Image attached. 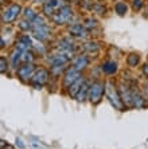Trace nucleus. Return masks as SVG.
I'll return each mask as SVG.
<instances>
[{"instance_id": "nucleus-22", "label": "nucleus", "mask_w": 148, "mask_h": 149, "mask_svg": "<svg viewBox=\"0 0 148 149\" xmlns=\"http://www.w3.org/2000/svg\"><path fill=\"white\" fill-rule=\"evenodd\" d=\"M114 12H116L119 16H124L128 12V6L125 1H116L114 3Z\"/></svg>"}, {"instance_id": "nucleus-19", "label": "nucleus", "mask_w": 148, "mask_h": 149, "mask_svg": "<svg viewBox=\"0 0 148 149\" xmlns=\"http://www.w3.org/2000/svg\"><path fill=\"white\" fill-rule=\"evenodd\" d=\"M82 49L88 55H96V54H98V51H100V45L94 40L85 42L82 46Z\"/></svg>"}, {"instance_id": "nucleus-23", "label": "nucleus", "mask_w": 148, "mask_h": 149, "mask_svg": "<svg viewBox=\"0 0 148 149\" xmlns=\"http://www.w3.org/2000/svg\"><path fill=\"white\" fill-rule=\"evenodd\" d=\"M83 27L88 30L89 32H92L94 30V28H97V26H98V23H97L96 19H92V17H86L85 20H83Z\"/></svg>"}, {"instance_id": "nucleus-30", "label": "nucleus", "mask_w": 148, "mask_h": 149, "mask_svg": "<svg viewBox=\"0 0 148 149\" xmlns=\"http://www.w3.org/2000/svg\"><path fill=\"white\" fill-rule=\"evenodd\" d=\"M16 40H19V42H22V43H24L26 46H28L30 49L32 50V47H34V45H32V40H31V38L28 36L27 34H22L19 38L16 39Z\"/></svg>"}, {"instance_id": "nucleus-34", "label": "nucleus", "mask_w": 148, "mask_h": 149, "mask_svg": "<svg viewBox=\"0 0 148 149\" xmlns=\"http://www.w3.org/2000/svg\"><path fill=\"white\" fill-rule=\"evenodd\" d=\"M141 74H143L145 78H148V62L141 66Z\"/></svg>"}, {"instance_id": "nucleus-32", "label": "nucleus", "mask_w": 148, "mask_h": 149, "mask_svg": "<svg viewBox=\"0 0 148 149\" xmlns=\"http://www.w3.org/2000/svg\"><path fill=\"white\" fill-rule=\"evenodd\" d=\"M143 0H132V8L135 11H140L143 8Z\"/></svg>"}, {"instance_id": "nucleus-36", "label": "nucleus", "mask_w": 148, "mask_h": 149, "mask_svg": "<svg viewBox=\"0 0 148 149\" xmlns=\"http://www.w3.org/2000/svg\"><path fill=\"white\" fill-rule=\"evenodd\" d=\"M0 144H1V148H7V142L4 141V140H1V142H0Z\"/></svg>"}, {"instance_id": "nucleus-9", "label": "nucleus", "mask_w": 148, "mask_h": 149, "mask_svg": "<svg viewBox=\"0 0 148 149\" xmlns=\"http://www.w3.org/2000/svg\"><path fill=\"white\" fill-rule=\"evenodd\" d=\"M117 90L120 94V98L123 101V104L127 109L133 108V101H132V90L131 86L128 85L127 82H120L117 85Z\"/></svg>"}, {"instance_id": "nucleus-20", "label": "nucleus", "mask_w": 148, "mask_h": 149, "mask_svg": "<svg viewBox=\"0 0 148 149\" xmlns=\"http://www.w3.org/2000/svg\"><path fill=\"white\" fill-rule=\"evenodd\" d=\"M50 74H51V78L57 79L59 77H62L65 74V71L67 70V65H59V66H50Z\"/></svg>"}, {"instance_id": "nucleus-40", "label": "nucleus", "mask_w": 148, "mask_h": 149, "mask_svg": "<svg viewBox=\"0 0 148 149\" xmlns=\"http://www.w3.org/2000/svg\"><path fill=\"white\" fill-rule=\"evenodd\" d=\"M24 1H26V0H24Z\"/></svg>"}, {"instance_id": "nucleus-7", "label": "nucleus", "mask_w": 148, "mask_h": 149, "mask_svg": "<svg viewBox=\"0 0 148 149\" xmlns=\"http://www.w3.org/2000/svg\"><path fill=\"white\" fill-rule=\"evenodd\" d=\"M22 6L18 3H12L10 4L6 10H3L1 12V22L4 24H10L12 22H15L18 19V16L22 14Z\"/></svg>"}, {"instance_id": "nucleus-33", "label": "nucleus", "mask_w": 148, "mask_h": 149, "mask_svg": "<svg viewBox=\"0 0 148 149\" xmlns=\"http://www.w3.org/2000/svg\"><path fill=\"white\" fill-rule=\"evenodd\" d=\"M141 93H143V95H144L145 101H147V104H148V81H145V82L143 83V86H141Z\"/></svg>"}, {"instance_id": "nucleus-4", "label": "nucleus", "mask_w": 148, "mask_h": 149, "mask_svg": "<svg viewBox=\"0 0 148 149\" xmlns=\"http://www.w3.org/2000/svg\"><path fill=\"white\" fill-rule=\"evenodd\" d=\"M50 78H51L50 70L45 69V67H39V69H36V71H35L30 85H31L34 89H36V90H41L42 87L46 86V85L50 82Z\"/></svg>"}, {"instance_id": "nucleus-35", "label": "nucleus", "mask_w": 148, "mask_h": 149, "mask_svg": "<svg viewBox=\"0 0 148 149\" xmlns=\"http://www.w3.org/2000/svg\"><path fill=\"white\" fill-rule=\"evenodd\" d=\"M15 145H16L19 149H24V148H26V144H24V142L22 141L20 139H16V140H15Z\"/></svg>"}, {"instance_id": "nucleus-17", "label": "nucleus", "mask_w": 148, "mask_h": 149, "mask_svg": "<svg viewBox=\"0 0 148 149\" xmlns=\"http://www.w3.org/2000/svg\"><path fill=\"white\" fill-rule=\"evenodd\" d=\"M85 77H81V78H78V79L76 81V82L73 83L72 86L67 89V95H69L70 98H76L77 97V94H78V91H79V89H81V86L83 85V82H85Z\"/></svg>"}, {"instance_id": "nucleus-39", "label": "nucleus", "mask_w": 148, "mask_h": 149, "mask_svg": "<svg viewBox=\"0 0 148 149\" xmlns=\"http://www.w3.org/2000/svg\"><path fill=\"white\" fill-rule=\"evenodd\" d=\"M1 149H11V148H1Z\"/></svg>"}, {"instance_id": "nucleus-10", "label": "nucleus", "mask_w": 148, "mask_h": 149, "mask_svg": "<svg viewBox=\"0 0 148 149\" xmlns=\"http://www.w3.org/2000/svg\"><path fill=\"white\" fill-rule=\"evenodd\" d=\"M81 77H82V73H81V71L76 70L73 66L67 67V70H66L65 74L62 75V83H61L62 89L63 90H67L73 83L76 82L78 78H81Z\"/></svg>"}, {"instance_id": "nucleus-26", "label": "nucleus", "mask_w": 148, "mask_h": 149, "mask_svg": "<svg viewBox=\"0 0 148 149\" xmlns=\"http://www.w3.org/2000/svg\"><path fill=\"white\" fill-rule=\"evenodd\" d=\"M23 16H24V19H27V20H30V22H32L35 19V17L38 16V14L35 12L32 8H30V7H27V8H24L23 10Z\"/></svg>"}, {"instance_id": "nucleus-38", "label": "nucleus", "mask_w": 148, "mask_h": 149, "mask_svg": "<svg viewBox=\"0 0 148 149\" xmlns=\"http://www.w3.org/2000/svg\"><path fill=\"white\" fill-rule=\"evenodd\" d=\"M46 0H34V3H45Z\"/></svg>"}, {"instance_id": "nucleus-13", "label": "nucleus", "mask_w": 148, "mask_h": 149, "mask_svg": "<svg viewBox=\"0 0 148 149\" xmlns=\"http://www.w3.org/2000/svg\"><path fill=\"white\" fill-rule=\"evenodd\" d=\"M89 63H90V58L88 54H79V55H77L72 61V66L82 73L83 70H86L89 67Z\"/></svg>"}, {"instance_id": "nucleus-12", "label": "nucleus", "mask_w": 148, "mask_h": 149, "mask_svg": "<svg viewBox=\"0 0 148 149\" xmlns=\"http://www.w3.org/2000/svg\"><path fill=\"white\" fill-rule=\"evenodd\" d=\"M69 34L72 35V36H74V38L82 39V40H83V39L88 38L89 31H88V30L83 27V24H81V23H70V26H69Z\"/></svg>"}, {"instance_id": "nucleus-28", "label": "nucleus", "mask_w": 148, "mask_h": 149, "mask_svg": "<svg viewBox=\"0 0 148 149\" xmlns=\"http://www.w3.org/2000/svg\"><path fill=\"white\" fill-rule=\"evenodd\" d=\"M8 69H10V61H7V58L4 55L0 56V73L7 74Z\"/></svg>"}, {"instance_id": "nucleus-21", "label": "nucleus", "mask_w": 148, "mask_h": 149, "mask_svg": "<svg viewBox=\"0 0 148 149\" xmlns=\"http://www.w3.org/2000/svg\"><path fill=\"white\" fill-rule=\"evenodd\" d=\"M125 62H127V66H129V67L133 69V67L139 66V63H140V55L136 54V52H131V54H128L127 55Z\"/></svg>"}, {"instance_id": "nucleus-3", "label": "nucleus", "mask_w": 148, "mask_h": 149, "mask_svg": "<svg viewBox=\"0 0 148 149\" xmlns=\"http://www.w3.org/2000/svg\"><path fill=\"white\" fill-rule=\"evenodd\" d=\"M105 94H107L108 100H109V102L112 104V106L114 109H117V110H127V108L124 106V104H123V101L120 98L117 86H114L113 82H110V81L107 82V91H105Z\"/></svg>"}, {"instance_id": "nucleus-6", "label": "nucleus", "mask_w": 148, "mask_h": 149, "mask_svg": "<svg viewBox=\"0 0 148 149\" xmlns=\"http://www.w3.org/2000/svg\"><path fill=\"white\" fill-rule=\"evenodd\" d=\"M72 58H73V54H70V52L57 50V52L48 54L46 59H47L48 66H59V65H69Z\"/></svg>"}, {"instance_id": "nucleus-29", "label": "nucleus", "mask_w": 148, "mask_h": 149, "mask_svg": "<svg viewBox=\"0 0 148 149\" xmlns=\"http://www.w3.org/2000/svg\"><path fill=\"white\" fill-rule=\"evenodd\" d=\"M34 59H35V55L31 52V50L22 52V63H31L34 62Z\"/></svg>"}, {"instance_id": "nucleus-5", "label": "nucleus", "mask_w": 148, "mask_h": 149, "mask_svg": "<svg viewBox=\"0 0 148 149\" xmlns=\"http://www.w3.org/2000/svg\"><path fill=\"white\" fill-rule=\"evenodd\" d=\"M35 71H36V67H35L34 62H31V63H22L20 66L15 70L18 79L20 81V82H23V83H30L31 82Z\"/></svg>"}, {"instance_id": "nucleus-2", "label": "nucleus", "mask_w": 148, "mask_h": 149, "mask_svg": "<svg viewBox=\"0 0 148 149\" xmlns=\"http://www.w3.org/2000/svg\"><path fill=\"white\" fill-rule=\"evenodd\" d=\"M73 16H74V14H73L72 7L66 4L65 7L59 8L50 19H51V22L55 26H65V24H70L72 23Z\"/></svg>"}, {"instance_id": "nucleus-24", "label": "nucleus", "mask_w": 148, "mask_h": 149, "mask_svg": "<svg viewBox=\"0 0 148 149\" xmlns=\"http://www.w3.org/2000/svg\"><path fill=\"white\" fill-rule=\"evenodd\" d=\"M42 12L45 14V16L51 17L53 15H54L55 12H57V10H55V8L53 7V6H50L48 3H46V1H45V3L42 4Z\"/></svg>"}, {"instance_id": "nucleus-16", "label": "nucleus", "mask_w": 148, "mask_h": 149, "mask_svg": "<svg viewBox=\"0 0 148 149\" xmlns=\"http://www.w3.org/2000/svg\"><path fill=\"white\" fill-rule=\"evenodd\" d=\"M90 85H92V79H90V78H86L85 82H83V85L81 86V89H79L78 94H77V97H76V100L78 101V102H83V101L88 100V94H89Z\"/></svg>"}, {"instance_id": "nucleus-27", "label": "nucleus", "mask_w": 148, "mask_h": 149, "mask_svg": "<svg viewBox=\"0 0 148 149\" xmlns=\"http://www.w3.org/2000/svg\"><path fill=\"white\" fill-rule=\"evenodd\" d=\"M90 10L93 11V12H96V14H98V15H104L105 12H107V7H105L102 3L92 4V6H90Z\"/></svg>"}, {"instance_id": "nucleus-8", "label": "nucleus", "mask_w": 148, "mask_h": 149, "mask_svg": "<svg viewBox=\"0 0 148 149\" xmlns=\"http://www.w3.org/2000/svg\"><path fill=\"white\" fill-rule=\"evenodd\" d=\"M131 86V90H132V101H133V108L135 109H144L147 106V101H145L144 95L141 93V89L137 86L136 83V79L132 81L131 83H128Z\"/></svg>"}, {"instance_id": "nucleus-18", "label": "nucleus", "mask_w": 148, "mask_h": 149, "mask_svg": "<svg viewBox=\"0 0 148 149\" xmlns=\"http://www.w3.org/2000/svg\"><path fill=\"white\" fill-rule=\"evenodd\" d=\"M20 65H22V51L15 49L10 55V67L12 70H16Z\"/></svg>"}, {"instance_id": "nucleus-1", "label": "nucleus", "mask_w": 148, "mask_h": 149, "mask_svg": "<svg viewBox=\"0 0 148 149\" xmlns=\"http://www.w3.org/2000/svg\"><path fill=\"white\" fill-rule=\"evenodd\" d=\"M105 91H107V82L101 79L92 81V85L89 87V94H88V101L93 105H98L102 100Z\"/></svg>"}, {"instance_id": "nucleus-14", "label": "nucleus", "mask_w": 148, "mask_h": 149, "mask_svg": "<svg viewBox=\"0 0 148 149\" xmlns=\"http://www.w3.org/2000/svg\"><path fill=\"white\" fill-rule=\"evenodd\" d=\"M57 50L59 51H65V52H70V54H74V50H76V45L74 42L69 38V36H65V38H61L57 43Z\"/></svg>"}, {"instance_id": "nucleus-25", "label": "nucleus", "mask_w": 148, "mask_h": 149, "mask_svg": "<svg viewBox=\"0 0 148 149\" xmlns=\"http://www.w3.org/2000/svg\"><path fill=\"white\" fill-rule=\"evenodd\" d=\"M18 27H19V30H22L23 32H27V31H32V22L27 20V19H24V20L19 22L18 23Z\"/></svg>"}, {"instance_id": "nucleus-15", "label": "nucleus", "mask_w": 148, "mask_h": 149, "mask_svg": "<svg viewBox=\"0 0 148 149\" xmlns=\"http://www.w3.org/2000/svg\"><path fill=\"white\" fill-rule=\"evenodd\" d=\"M100 69L105 75H114L117 73V70H119V65L113 59H108V61H104L101 63Z\"/></svg>"}, {"instance_id": "nucleus-31", "label": "nucleus", "mask_w": 148, "mask_h": 149, "mask_svg": "<svg viewBox=\"0 0 148 149\" xmlns=\"http://www.w3.org/2000/svg\"><path fill=\"white\" fill-rule=\"evenodd\" d=\"M43 24H47V23H46L45 19L42 16H39V15L32 20V27H39V26H43Z\"/></svg>"}, {"instance_id": "nucleus-37", "label": "nucleus", "mask_w": 148, "mask_h": 149, "mask_svg": "<svg viewBox=\"0 0 148 149\" xmlns=\"http://www.w3.org/2000/svg\"><path fill=\"white\" fill-rule=\"evenodd\" d=\"M4 46H6V42H4V38H1V49H4Z\"/></svg>"}, {"instance_id": "nucleus-11", "label": "nucleus", "mask_w": 148, "mask_h": 149, "mask_svg": "<svg viewBox=\"0 0 148 149\" xmlns=\"http://www.w3.org/2000/svg\"><path fill=\"white\" fill-rule=\"evenodd\" d=\"M32 35L34 38L39 42H46L50 39L51 36V28L48 27V24H43L39 27H34L32 28Z\"/></svg>"}]
</instances>
